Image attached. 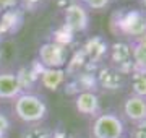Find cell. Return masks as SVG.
Segmentation results:
<instances>
[{
    "label": "cell",
    "instance_id": "cell-1",
    "mask_svg": "<svg viewBox=\"0 0 146 138\" xmlns=\"http://www.w3.org/2000/svg\"><path fill=\"white\" fill-rule=\"evenodd\" d=\"M15 114L25 123H39L47 117V104L41 96L21 93L15 99Z\"/></svg>",
    "mask_w": 146,
    "mask_h": 138
},
{
    "label": "cell",
    "instance_id": "cell-2",
    "mask_svg": "<svg viewBox=\"0 0 146 138\" xmlns=\"http://www.w3.org/2000/svg\"><path fill=\"white\" fill-rule=\"evenodd\" d=\"M39 62L44 68H63L68 62V47L58 42H44L39 47Z\"/></svg>",
    "mask_w": 146,
    "mask_h": 138
},
{
    "label": "cell",
    "instance_id": "cell-3",
    "mask_svg": "<svg viewBox=\"0 0 146 138\" xmlns=\"http://www.w3.org/2000/svg\"><path fill=\"white\" fill-rule=\"evenodd\" d=\"M125 133V125L114 114H101L93 123L94 138H122Z\"/></svg>",
    "mask_w": 146,
    "mask_h": 138
},
{
    "label": "cell",
    "instance_id": "cell-4",
    "mask_svg": "<svg viewBox=\"0 0 146 138\" xmlns=\"http://www.w3.org/2000/svg\"><path fill=\"white\" fill-rule=\"evenodd\" d=\"M89 26L88 10L81 3H70L63 11V28L72 33H83Z\"/></svg>",
    "mask_w": 146,
    "mask_h": 138
},
{
    "label": "cell",
    "instance_id": "cell-5",
    "mask_svg": "<svg viewBox=\"0 0 146 138\" xmlns=\"http://www.w3.org/2000/svg\"><path fill=\"white\" fill-rule=\"evenodd\" d=\"M117 25H119V29L123 34L140 37L146 33V15L143 11H138V10L120 13Z\"/></svg>",
    "mask_w": 146,
    "mask_h": 138
},
{
    "label": "cell",
    "instance_id": "cell-6",
    "mask_svg": "<svg viewBox=\"0 0 146 138\" xmlns=\"http://www.w3.org/2000/svg\"><path fill=\"white\" fill-rule=\"evenodd\" d=\"M96 81H98V86L104 88V90L117 91L122 90L123 85H125V75L120 73L115 67L109 65V67H102L96 73Z\"/></svg>",
    "mask_w": 146,
    "mask_h": 138
},
{
    "label": "cell",
    "instance_id": "cell-7",
    "mask_svg": "<svg viewBox=\"0 0 146 138\" xmlns=\"http://www.w3.org/2000/svg\"><path fill=\"white\" fill-rule=\"evenodd\" d=\"M83 52L88 58V64H99L109 52L107 41L101 36H93L83 46Z\"/></svg>",
    "mask_w": 146,
    "mask_h": 138
},
{
    "label": "cell",
    "instance_id": "cell-8",
    "mask_svg": "<svg viewBox=\"0 0 146 138\" xmlns=\"http://www.w3.org/2000/svg\"><path fill=\"white\" fill-rule=\"evenodd\" d=\"M123 114L133 123H138L146 119V99L138 96H128L123 102Z\"/></svg>",
    "mask_w": 146,
    "mask_h": 138
},
{
    "label": "cell",
    "instance_id": "cell-9",
    "mask_svg": "<svg viewBox=\"0 0 146 138\" xmlns=\"http://www.w3.org/2000/svg\"><path fill=\"white\" fill-rule=\"evenodd\" d=\"M23 93L16 73H0V99H16Z\"/></svg>",
    "mask_w": 146,
    "mask_h": 138
},
{
    "label": "cell",
    "instance_id": "cell-10",
    "mask_svg": "<svg viewBox=\"0 0 146 138\" xmlns=\"http://www.w3.org/2000/svg\"><path fill=\"white\" fill-rule=\"evenodd\" d=\"M75 107L80 114L96 115L99 112V98L94 91H83L75 98Z\"/></svg>",
    "mask_w": 146,
    "mask_h": 138
},
{
    "label": "cell",
    "instance_id": "cell-11",
    "mask_svg": "<svg viewBox=\"0 0 146 138\" xmlns=\"http://www.w3.org/2000/svg\"><path fill=\"white\" fill-rule=\"evenodd\" d=\"M39 80L44 88L50 91L58 90L67 80V73L63 68H42L39 73Z\"/></svg>",
    "mask_w": 146,
    "mask_h": 138
},
{
    "label": "cell",
    "instance_id": "cell-12",
    "mask_svg": "<svg viewBox=\"0 0 146 138\" xmlns=\"http://www.w3.org/2000/svg\"><path fill=\"white\" fill-rule=\"evenodd\" d=\"M21 23H23V13H21V10H18V8L5 10L2 13V20H0V31H2V34L15 33L20 29Z\"/></svg>",
    "mask_w": 146,
    "mask_h": 138
},
{
    "label": "cell",
    "instance_id": "cell-13",
    "mask_svg": "<svg viewBox=\"0 0 146 138\" xmlns=\"http://www.w3.org/2000/svg\"><path fill=\"white\" fill-rule=\"evenodd\" d=\"M86 65H88V58L84 55L83 49H81V50H76V52L73 54V57L67 62V70H65V73L70 75V76H75V75L81 73Z\"/></svg>",
    "mask_w": 146,
    "mask_h": 138
},
{
    "label": "cell",
    "instance_id": "cell-14",
    "mask_svg": "<svg viewBox=\"0 0 146 138\" xmlns=\"http://www.w3.org/2000/svg\"><path fill=\"white\" fill-rule=\"evenodd\" d=\"M131 60L135 72L146 73V47L140 44H131Z\"/></svg>",
    "mask_w": 146,
    "mask_h": 138
},
{
    "label": "cell",
    "instance_id": "cell-15",
    "mask_svg": "<svg viewBox=\"0 0 146 138\" xmlns=\"http://www.w3.org/2000/svg\"><path fill=\"white\" fill-rule=\"evenodd\" d=\"M21 138H55V133L50 130L46 125H41V123H33L31 127H28Z\"/></svg>",
    "mask_w": 146,
    "mask_h": 138
},
{
    "label": "cell",
    "instance_id": "cell-16",
    "mask_svg": "<svg viewBox=\"0 0 146 138\" xmlns=\"http://www.w3.org/2000/svg\"><path fill=\"white\" fill-rule=\"evenodd\" d=\"M131 75V93L133 96H138V98H143L146 99V73H141V72H133Z\"/></svg>",
    "mask_w": 146,
    "mask_h": 138
},
{
    "label": "cell",
    "instance_id": "cell-17",
    "mask_svg": "<svg viewBox=\"0 0 146 138\" xmlns=\"http://www.w3.org/2000/svg\"><path fill=\"white\" fill-rule=\"evenodd\" d=\"M46 3V0H20V7L25 11H36Z\"/></svg>",
    "mask_w": 146,
    "mask_h": 138
},
{
    "label": "cell",
    "instance_id": "cell-18",
    "mask_svg": "<svg viewBox=\"0 0 146 138\" xmlns=\"http://www.w3.org/2000/svg\"><path fill=\"white\" fill-rule=\"evenodd\" d=\"M83 7H88L91 10H104L110 3V0H81Z\"/></svg>",
    "mask_w": 146,
    "mask_h": 138
},
{
    "label": "cell",
    "instance_id": "cell-19",
    "mask_svg": "<svg viewBox=\"0 0 146 138\" xmlns=\"http://www.w3.org/2000/svg\"><path fill=\"white\" fill-rule=\"evenodd\" d=\"M131 138H146V119L135 123V130L131 133Z\"/></svg>",
    "mask_w": 146,
    "mask_h": 138
},
{
    "label": "cell",
    "instance_id": "cell-20",
    "mask_svg": "<svg viewBox=\"0 0 146 138\" xmlns=\"http://www.w3.org/2000/svg\"><path fill=\"white\" fill-rule=\"evenodd\" d=\"M8 130H10V120L5 114L0 112V138H5Z\"/></svg>",
    "mask_w": 146,
    "mask_h": 138
},
{
    "label": "cell",
    "instance_id": "cell-21",
    "mask_svg": "<svg viewBox=\"0 0 146 138\" xmlns=\"http://www.w3.org/2000/svg\"><path fill=\"white\" fill-rule=\"evenodd\" d=\"M20 3V0H0V10H11V8H16Z\"/></svg>",
    "mask_w": 146,
    "mask_h": 138
},
{
    "label": "cell",
    "instance_id": "cell-22",
    "mask_svg": "<svg viewBox=\"0 0 146 138\" xmlns=\"http://www.w3.org/2000/svg\"><path fill=\"white\" fill-rule=\"evenodd\" d=\"M136 44H140V46L146 47V33L143 34V36H140V37H138V41H136Z\"/></svg>",
    "mask_w": 146,
    "mask_h": 138
},
{
    "label": "cell",
    "instance_id": "cell-23",
    "mask_svg": "<svg viewBox=\"0 0 146 138\" xmlns=\"http://www.w3.org/2000/svg\"><path fill=\"white\" fill-rule=\"evenodd\" d=\"M140 2H141V7H143V10L146 11V0H140Z\"/></svg>",
    "mask_w": 146,
    "mask_h": 138
},
{
    "label": "cell",
    "instance_id": "cell-24",
    "mask_svg": "<svg viewBox=\"0 0 146 138\" xmlns=\"http://www.w3.org/2000/svg\"><path fill=\"white\" fill-rule=\"evenodd\" d=\"M2 37H3V34H2V31H0V41H2Z\"/></svg>",
    "mask_w": 146,
    "mask_h": 138
}]
</instances>
